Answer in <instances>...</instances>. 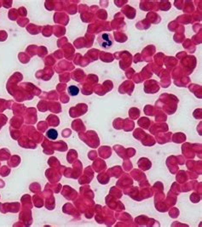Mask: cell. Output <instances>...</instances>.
<instances>
[{
	"mask_svg": "<svg viewBox=\"0 0 202 227\" xmlns=\"http://www.w3.org/2000/svg\"><path fill=\"white\" fill-rule=\"evenodd\" d=\"M46 135L47 137H48L49 139H50V140H55V139L57 138V136H58V133H57V131H56L55 129L51 128V129H49V130L47 131Z\"/></svg>",
	"mask_w": 202,
	"mask_h": 227,
	"instance_id": "7a4b0ae2",
	"label": "cell"
},
{
	"mask_svg": "<svg viewBox=\"0 0 202 227\" xmlns=\"http://www.w3.org/2000/svg\"><path fill=\"white\" fill-rule=\"evenodd\" d=\"M97 42L99 45L103 49H109L113 45V43H114L111 35L108 32H104L99 35V37L97 38Z\"/></svg>",
	"mask_w": 202,
	"mask_h": 227,
	"instance_id": "6da1fadb",
	"label": "cell"
},
{
	"mask_svg": "<svg viewBox=\"0 0 202 227\" xmlns=\"http://www.w3.org/2000/svg\"><path fill=\"white\" fill-rule=\"evenodd\" d=\"M68 93L70 94V95L72 96H75L78 94L79 92V89H78V87L74 86V85H72V86L68 87Z\"/></svg>",
	"mask_w": 202,
	"mask_h": 227,
	"instance_id": "3957f363",
	"label": "cell"
}]
</instances>
